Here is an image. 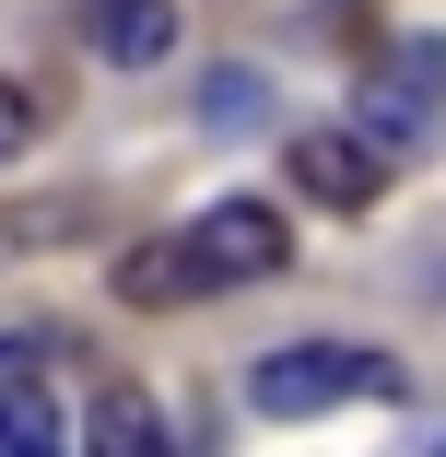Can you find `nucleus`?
Here are the masks:
<instances>
[{
    "instance_id": "f257e3e1",
    "label": "nucleus",
    "mask_w": 446,
    "mask_h": 457,
    "mask_svg": "<svg viewBox=\"0 0 446 457\" xmlns=\"http://www.w3.org/2000/svg\"><path fill=\"white\" fill-rule=\"evenodd\" d=\"M400 387V363H376V352H352V340H317V352H271L247 376V399L271 411V422H317V411H341V399H388Z\"/></svg>"
},
{
    "instance_id": "f03ea898",
    "label": "nucleus",
    "mask_w": 446,
    "mask_h": 457,
    "mask_svg": "<svg viewBox=\"0 0 446 457\" xmlns=\"http://www.w3.org/2000/svg\"><path fill=\"white\" fill-rule=\"evenodd\" d=\"M423 129H446V36H411V47H388L365 71V141L400 153Z\"/></svg>"
},
{
    "instance_id": "7ed1b4c3",
    "label": "nucleus",
    "mask_w": 446,
    "mask_h": 457,
    "mask_svg": "<svg viewBox=\"0 0 446 457\" xmlns=\"http://www.w3.org/2000/svg\"><path fill=\"white\" fill-rule=\"evenodd\" d=\"M282 164H294V188H306L317 212H376V188H388V153H376L365 129H306Z\"/></svg>"
},
{
    "instance_id": "20e7f679",
    "label": "nucleus",
    "mask_w": 446,
    "mask_h": 457,
    "mask_svg": "<svg viewBox=\"0 0 446 457\" xmlns=\"http://www.w3.org/2000/svg\"><path fill=\"white\" fill-rule=\"evenodd\" d=\"M189 235H200V258H212V282H271V270L294 258V235H282L271 200H212Z\"/></svg>"
},
{
    "instance_id": "39448f33",
    "label": "nucleus",
    "mask_w": 446,
    "mask_h": 457,
    "mask_svg": "<svg viewBox=\"0 0 446 457\" xmlns=\"http://www.w3.org/2000/svg\"><path fill=\"white\" fill-rule=\"evenodd\" d=\"M82 47H95L106 71L176 59V0H82Z\"/></svg>"
},
{
    "instance_id": "423d86ee",
    "label": "nucleus",
    "mask_w": 446,
    "mask_h": 457,
    "mask_svg": "<svg viewBox=\"0 0 446 457\" xmlns=\"http://www.w3.org/2000/svg\"><path fill=\"white\" fill-rule=\"evenodd\" d=\"M200 294H212L200 235H153V246L118 258V305H200Z\"/></svg>"
},
{
    "instance_id": "0eeeda50",
    "label": "nucleus",
    "mask_w": 446,
    "mask_h": 457,
    "mask_svg": "<svg viewBox=\"0 0 446 457\" xmlns=\"http://www.w3.org/2000/svg\"><path fill=\"white\" fill-rule=\"evenodd\" d=\"M82 457H176V434L153 422V399H141V387H106V399H95V422H82Z\"/></svg>"
},
{
    "instance_id": "6e6552de",
    "label": "nucleus",
    "mask_w": 446,
    "mask_h": 457,
    "mask_svg": "<svg viewBox=\"0 0 446 457\" xmlns=\"http://www.w3.org/2000/svg\"><path fill=\"white\" fill-rule=\"evenodd\" d=\"M0 457H71V434H59L47 387H13V399H0Z\"/></svg>"
},
{
    "instance_id": "1a4fd4ad",
    "label": "nucleus",
    "mask_w": 446,
    "mask_h": 457,
    "mask_svg": "<svg viewBox=\"0 0 446 457\" xmlns=\"http://www.w3.org/2000/svg\"><path fill=\"white\" fill-rule=\"evenodd\" d=\"M200 118L212 129H258V118H271V82H258V71H212L200 82Z\"/></svg>"
},
{
    "instance_id": "9d476101",
    "label": "nucleus",
    "mask_w": 446,
    "mask_h": 457,
    "mask_svg": "<svg viewBox=\"0 0 446 457\" xmlns=\"http://www.w3.org/2000/svg\"><path fill=\"white\" fill-rule=\"evenodd\" d=\"M24 141H36V106H24V95H13V82H0V164H13V153H24Z\"/></svg>"
}]
</instances>
